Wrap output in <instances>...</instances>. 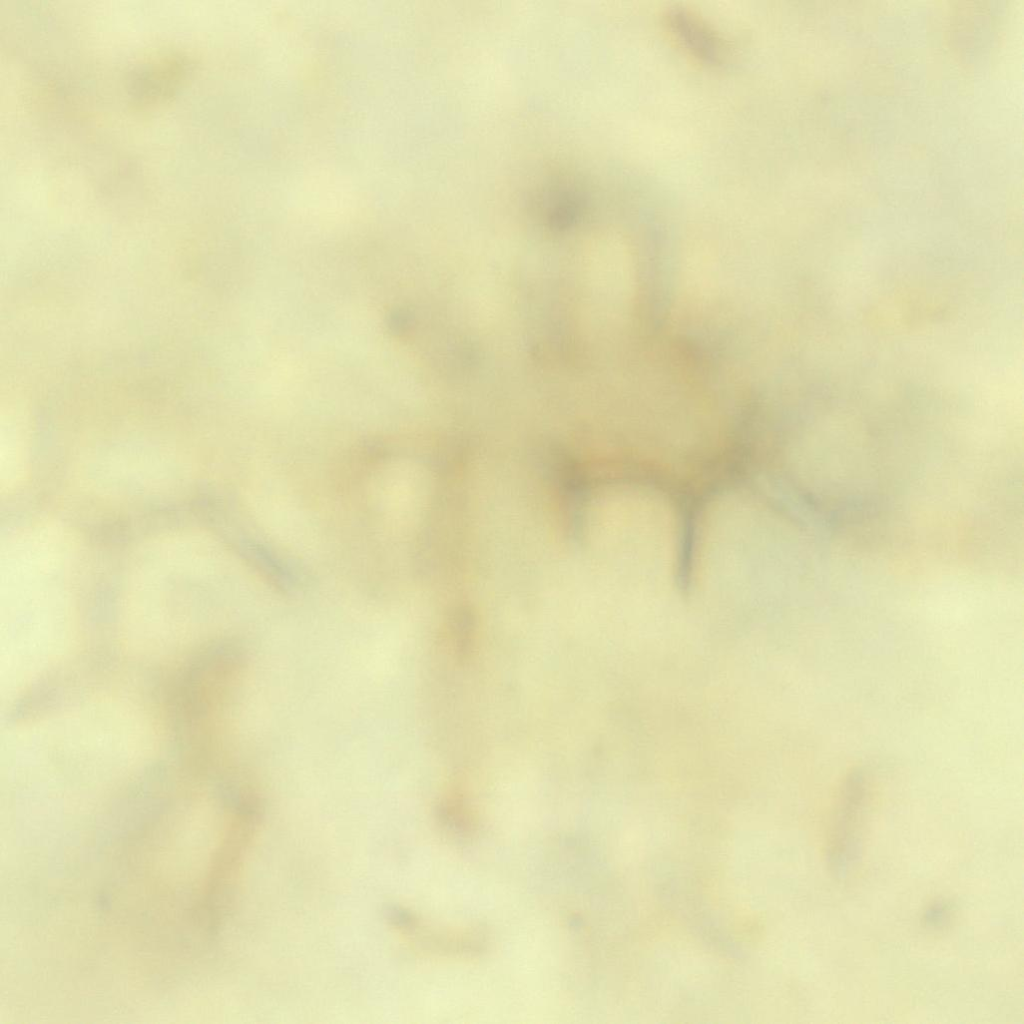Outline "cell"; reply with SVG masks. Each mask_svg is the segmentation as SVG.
<instances>
[{"instance_id":"6da1fadb","label":"cell","mask_w":1024,"mask_h":1024,"mask_svg":"<svg viewBox=\"0 0 1024 1024\" xmlns=\"http://www.w3.org/2000/svg\"><path fill=\"white\" fill-rule=\"evenodd\" d=\"M863 788L860 777L849 780L839 806L829 856L838 875H845L859 854Z\"/></svg>"},{"instance_id":"7a4b0ae2","label":"cell","mask_w":1024,"mask_h":1024,"mask_svg":"<svg viewBox=\"0 0 1024 1024\" xmlns=\"http://www.w3.org/2000/svg\"><path fill=\"white\" fill-rule=\"evenodd\" d=\"M666 18L677 39L695 57L705 63L719 62L721 55L718 40L697 17L683 9H672Z\"/></svg>"},{"instance_id":"3957f363","label":"cell","mask_w":1024,"mask_h":1024,"mask_svg":"<svg viewBox=\"0 0 1024 1024\" xmlns=\"http://www.w3.org/2000/svg\"><path fill=\"white\" fill-rule=\"evenodd\" d=\"M947 909L943 905H935L926 913V921L929 924L937 925L943 921Z\"/></svg>"}]
</instances>
